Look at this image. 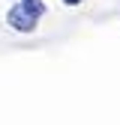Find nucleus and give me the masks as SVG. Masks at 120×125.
I'll list each match as a JSON object with an SVG mask.
<instances>
[{"label": "nucleus", "instance_id": "obj_3", "mask_svg": "<svg viewBox=\"0 0 120 125\" xmlns=\"http://www.w3.org/2000/svg\"><path fill=\"white\" fill-rule=\"evenodd\" d=\"M63 3H66V6H78L81 0H63Z\"/></svg>", "mask_w": 120, "mask_h": 125}, {"label": "nucleus", "instance_id": "obj_2", "mask_svg": "<svg viewBox=\"0 0 120 125\" xmlns=\"http://www.w3.org/2000/svg\"><path fill=\"white\" fill-rule=\"evenodd\" d=\"M21 3H24L30 12H36V15H45V6L39 3V0H21Z\"/></svg>", "mask_w": 120, "mask_h": 125}, {"label": "nucleus", "instance_id": "obj_1", "mask_svg": "<svg viewBox=\"0 0 120 125\" xmlns=\"http://www.w3.org/2000/svg\"><path fill=\"white\" fill-rule=\"evenodd\" d=\"M36 21H39V15L30 12L24 3H15V6L6 12V24H9L12 30H18V33H33V30H36Z\"/></svg>", "mask_w": 120, "mask_h": 125}]
</instances>
